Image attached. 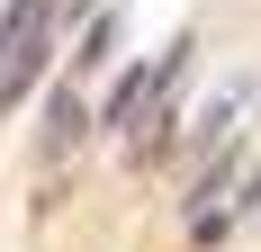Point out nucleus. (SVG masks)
<instances>
[{"instance_id":"obj_1","label":"nucleus","mask_w":261,"mask_h":252,"mask_svg":"<svg viewBox=\"0 0 261 252\" xmlns=\"http://www.w3.org/2000/svg\"><path fill=\"white\" fill-rule=\"evenodd\" d=\"M45 36H54V0H9V18H0V99H18L36 81Z\"/></svg>"},{"instance_id":"obj_2","label":"nucleus","mask_w":261,"mask_h":252,"mask_svg":"<svg viewBox=\"0 0 261 252\" xmlns=\"http://www.w3.org/2000/svg\"><path fill=\"white\" fill-rule=\"evenodd\" d=\"M180 63H189V45H171V54H153L144 72H126V81H117V99H108V126H126V135H135V117H144V108L180 81Z\"/></svg>"}]
</instances>
